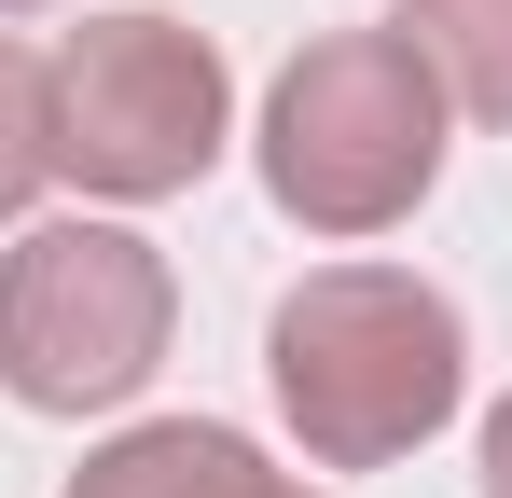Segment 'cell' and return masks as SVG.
<instances>
[{"label": "cell", "instance_id": "52a82bcc", "mask_svg": "<svg viewBox=\"0 0 512 498\" xmlns=\"http://www.w3.org/2000/svg\"><path fill=\"white\" fill-rule=\"evenodd\" d=\"M56 180V70L28 42H0V222Z\"/></svg>", "mask_w": 512, "mask_h": 498}, {"label": "cell", "instance_id": "ba28073f", "mask_svg": "<svg viewBox=\"0 0 512 498\" xmlns=\"http://www.w3.org/2000/svg\"><path fill=\"white\" fill-rule=\"evenodd\" d=\"M485 498H512V402L485 415Z\"/></svg>", "mask_w": 512, "mask_h": 498}, {"label": "cell", "instance_id": "5b68a950", "mask_svg": "<svg viewBox=\"0 0 512 498\" xmlns=\"http://www.w3.org/2000/svg\"><path fill=\"white\" fill-rule=\"evenodd\" d=\"M70 498H319V485H291V471L263 457L250 429L153 415V429H111L84 471H70Z\"/></svg>", "mask_w": 512, "mask_h": 498}, {"label": "cell", "instance_id": "8992f818", "mask_svg": "<svg viewBox=\"0 0 512 498\" xmlns=\"http://www.w3.org/2000/svg\"><path fill=\"white\" fill-rule=\"evenodd\" d=\"M388 28L429 56L443 111H471V125H499V139H512V0H402Z\"/></svg>", "mask_w": 512, "mask_h": 498}, {"label": "cell", "instance_id": "6da1fadb", "mask_svg": "<svg viewBox=\"0 0 512 498\" xmlns=\"http://www.w3.org/2000/svg\"><path fill=\"white\" fill-rule=\"evenodd\" d=\"M263 374H277V415L319 471H388L471 402V332L402 263H319L277 291Z\"/></svg>", "mask_w": 512, "mask_h": 498}, {"label": "cell", "instance_id": "7a4b0ae2", "mask_svg": "<svg viewBox=\"0 0 512 498\" xmlns=\"http://www.w3.org/2000/svg\"><path fill=\"white\" fill-rule=\"evenodd\" d=\"M443 180V83L402 28H333L263 97V194L305 236H388Z\"/></svg>", "mask_w": 512, "mask_h": 498}, {"label": "cell", "instance_id": "9c48e42d", "mask_svg": "<svg viewBox=\"0 0 512 498\" xmlns=\"http://www.w3.org/2000/svg\"><path fill=\"white\" fill-rule=\"evenodd\" d=\"M0 14H42V0H0Z\"/></svg>", "mask_w": 512, "mask_h": 498}, {"label": "cell", "instance_id": "3957f363", "mask_svg": "<svg viewBox=\"0 0 512 498\" xmlns=\"http://www.w3.org/2000/svg\"><path fill=\"white\" fill-rule=\"evenodd\" d=\"M180 332L167 249L125 222H28L0 249V388L28 415H111Z\"/></svg>", "mask_w": 512, "mask_h": 498}, {"label": "cell", "instance_id": "277c9868", "mask_svg": "<svg viewBox=\"0 0 512 498\" xmlns=\"http://www.w3.org/2000/svg\"><path fill=\"white\" fill-rule=\"evenodd\" d=\"M42 70H56V180H84L111 208H153V194H194L222 166L236 83H222L208 28H180V14H84Z\"/></svg>", "mask_w": 512, "mask_h": 498}]
</instances>
